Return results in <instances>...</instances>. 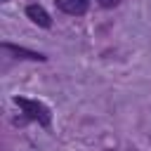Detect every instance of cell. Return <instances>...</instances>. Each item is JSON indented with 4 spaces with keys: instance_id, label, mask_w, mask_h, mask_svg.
Instances as JSON below:
<instances>
[{
    "instance_id": "obj_2",
    "label": "cell",
    "mask_w": 151,
    "mask_h": 151,
    "mask_svg": "<svg viewBox=\"0 0 151 151\" xmlns=\"http://www.w3.org/2000/svg\"><path fill=\"white\" fill-rule=\"evenodd\" d=\"M26 17H28L33 24L42 26V28H50V26H52L50 14H47V12H45V7H40V5H28V7H26Z\"/></svg>"
},
{
    "instance_id": "obj_5",
    "label": "cell",
    "mask_w": 151,
    "mask_h": 151,
    "mask_svg": "<svg viewBox=\"0 0 151 151\" xmlns=\"http://www.w3.org/2000/svg\"><path fill=\"white\" fill-rule=\"evenodd\" d=\"M97 2H99L101 7H116V5L120 2V0H97Z\"/></svg>"
},
{
    "instance_id": "obj_3",
    "label": "cell",
    "mask_w": 151,
    "mask_h": 151,
    "mask_svg": "<svg viewBox=\"0 0 151 151\" xmlns=\"http://www.w3.org/2000/svg\"><path fill=\"white\" fill-rule=\"evenodd\" d=\"M54 2L61 12H66L71 17H80L87 12V0H54Z\"/></svg>"
},
{
    "instance_id": "obj_1",
    "label": "cell",
    "mask_w": 151,
    "mask_h": 151,
    "mask_svg": "<svg viewBox=\"0 0 151 151\" xmlns=\"http://www.w3.org/2000/svg\"><path fill=\"white\" fill-rule=\"evenodd\" d=\"M14 104L26 113L28 120H38L40 125H50V109L35 99H26V97H17Z\"/></svg>"
},
{
    "instance_id": "obj_4",
    "label": "cell",
    "mask_w": 151,
    "mask_h": 151,
    "mask_svg": "<svg viewBox=\"0 0 151 151\" xmlns=\"http://www.w3.org/2000/svg\"><path fill=\"white\" fill-rule=\"evenodd\" d=\"M2 50H7V52H12V54H17V59H33V61H42V59H45L40 52H31V50H24V47L9 45V42H5V45H2Z\"/></svg>"
}]
</instances>
